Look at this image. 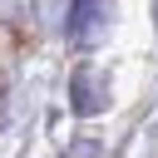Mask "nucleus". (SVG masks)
<instances>
[{
  "instance_id": "nucleus-1",
  "label": "nucleus",
  "mask_w": 158,
  "mask_h": 158,
  "mask_svg": "<svg viewBox=\"0 0 158 158\" xmlns=\"http://www.w3.org/2000/svg\"><path fill=\"white\" fill-rule=\"evenodd\" d=\"M69 20L79 25V30H74V40H79V44H99V40L109 35L114 10H109V5H74V10H69Z\"/></svg>"
},
{
  "instance_id": "nucleus-2",
  "label": "nucleus",
  "mask_w": 158,
  "mask_h": 158,
  "mask_svg": "<svg viewBox=\"0 0 158 158\" xmlns=\"http://www.w3.org/2000/svg\"><path fill=\"white\" fill-rule=\"evenodd\" d=\"M64 158H104V143H99V138H74V143L64 148Z\"/></svg>"
}]
</instances>
